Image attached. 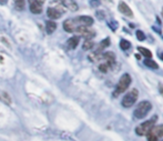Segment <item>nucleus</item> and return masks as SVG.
I'll use <instances>...</instances> for the list:
<instances>
[{
    "mask_svg": "<svg viewBox=\"0 0 163 141\" xmlns=\"http://www.w3.org/2000/svg\"><path fill=\"white\" fill-rule=\"evenodd\" d=\"M151 109H152L151 102L144 100V101L139 102V105L135 108L133 114H134V117L136 119H143V118H145L148 116V113L151 111Z\"/></svg>",
    "mask_w": 163,
    "mask_h": 141,
    "instance_id": "obj_1",
    "label": "nucleus"
},
{
    "mask_svg": "<svg viewBox=\"0 0 163 141\" xmlns=\"http://www.w3.org/2000/svg\"><path fill=\"white\" fill-rule=\"evenodd\" d=\"M131 84V77L129 73H124L123 76H121L120 80L118 82V85L115 87V90L113 92V97H118L122 92H124L129 88V86Z\"/></svg>",
    "mask_w": 163,
    "mask_h": 141,
    "instance_id": "obj_2",
    "label": "nucleus"
},
{
    "mask_svg": "<svg viewBox=\"0 0 163 141\" xmlns=\"http://www.w3.org/2000/svg\"><path fill=\"white\" fill-rule=\"evenodd\" d=\"M138 98H139V91H138V89H135V88L131 89V90L122 98V101H121L122 107H124V108H130V107H132L135 103V101L138 100Z\"/></svg>",
    "mask_w": 163,
    "mask_h": 141,
    "instance_id": "obj_3",
    "label": "nucleus"
},
{
    "mask_svg": "<svg viewBox=\"0 0 163 141\" xmlns=\"http://www.w3.org/2000/svg\"><path fill=\"white\" fill-rule=\"evenodd\" d=\"M154 123V120H148V121H144L143 123L139 125L138 127L135 128V133L138 136H147L150 132V130L153 128Z\"/></svg>",
    "mask_w": 163,
    "mask_h": 141,
    "instance_id": "obj_4",
    "label": "nucleus"
},
{
    "mask_svg": "<svg viewBox=\"0 0 163 141\" xmlns=\"http://www.w3.org/2000/svg\"><path fill=\"white\" fill-rule=\"evenodd\" d=\"M76 31H77L80 36L85 37L87 40H90L91 38H93V37L95 36V32L93 31L92 29H90L89 27H85V26H77Z\"/></svg>",
    "mask_w": 163,
    "mask_h": 141,
    "instance_id": "obj_5",
    "label": "nucleus"
},
{
    "mask_svg": "<svg viewBox=\"0 0 163 141\" xmlns=\"http://www.w3.org/2000/svg\"><path fill=\"white\" fill-rule=\"evenodd\" d=\"M74 22L76 25L78 26H85V27H89L93 23V19L89 16H80V17H77L74 19Z\"/></svg>",
    "mask_w": 163,
    "mask_h": 141,
    "instance_id": "obj_6",
    "label": "nucleus"
},
{
    "mask_svg": "<svg viewBox=\"0 0 163 141\" xmlns=\"http://www.w3.org/2000/svg\"><path fill=\"white\" fill-rule=\"evenodd\" d=\"M119 10H120V12H122V14H125V16H128V17H133L132 10L130 9V7H129L124 1H120V3H119Z\"/></svg>",
    "mask_w": 163,
    "mask_h": 141,
    "instance_id": "obj_7",
    "label": "nucleus"
},
{
    "mask_svg": "<svg viewBox=\"0 0 163 141\" xmlns=\"http://www.w3.org/2000/svg\"><path fill=\"white\" fill-rule=\"evenodd\" d=\"M76 28H77V25L72 19H68L63 22V29L67 32H73L76 31Z\"/></svg>",
    "mask_w": 163,
    "mask_h": 141,
    "instance_id": "obj_8",
    "label": "nucleus"
},
{
    "mask_svg": "<svg viewBox=\"0 0 163 141\" xmlns=\"http://www.w3.org/2000/svg\"><path fill=\"white\" fill-rule=\"evenodd\" d=\"M79 41H80V38L78 36H74V37H71L70 39L67 41V46L69 49H76L78 47Z\"/></svg>",
    "mask_w": 163,
    "mask_h": 141,
    "instance_id": "obj_9",
    "label": "nucleus"
},
{
    "mask_svg": "<svg viewBox=\"0 0 163 141\" xmlns=\"http://www.w3.org/2000/svg\"><path fill=\"white\" fill-rule=\"evenodd\" d=\"M47 14L51 19H59L61 17V12L58 9H55V8H49L47 10Z\"/></svg>",
    "mask_w": 163,
    "mask_h": 141,
    "instance_id": "obj_10",
    "label": "nucleus"
},
{
    "mask_svg": "<svg viewBox=\"0 0 163 141\" xmlns=\"http://www.w3.org/2000/svg\"><path fill=\"white\" fill-rule=\"evenodd\" d=\"M152 133L154 134L155 137H158L159 139L163 137V125H160V126H156V127H153L151 130H150Z\"/></svg>",
    "mask_w": 163,
    "mask_h": 141,
    "instance_id": "obj_11",
    "label": "nucleus"
},
{
    "mask_svg": "<svg viewBox=\"0 0 163 141\" xmlns=\"http://www.w3.org/2000/svg\"><path fill=\"white\" fill-rule=\"evenodd\" d=\"M30 11L32 14H39L42 12V6L39 5V3H35V2H31L30 3Z\"/></svg>",
    "mask_w": 163,
    "mask_h": 141,
    "instance_id": "obj_12",
    "label": "nucleus"
},
{
    "mask_svg": "<svg viewBox=\"0 0 163 141\" xmlns=\"http://www.w3.org/2000/svg\"><path fill=\"white\" fill-rule=\"evenodd\" d=\"M57 29V25H56V22L55 21H47V23H46V31L49 34V35H51L52 32H55V30Z\"/></svg>",
    "mask_w": 163,
    "mask_h": 141,
    "instance_id": "obj_13",
    "label": "nucleus"
},
{
    "mask_svg": "<svg viewBox=\"0 0 163 141\" xmlns=\"http://www.w3.org/2000/svg\"><path fill=\"white\" fill-rule=\"evenodd\" d=\"M144 64H145L148 68H151V69H158V68H159L158 64H156L155 61H153L151 58H147V59L144 60Z\"/></svg>",
    "mask_w": 163,
    "mask_h": 141,
    "instance_id": "obj_14",
    "label": "nucleus"
},
{
    "mask_svg": "<svg viewBox=\"0 0 163 141\" xmlns=\"http://www.w3.org/2000/svg\"><path fill=\"white\" fill-rule=\"evenodd\" d=\"M109 46H110V39H109V38H106L104 40H102V41L100 42V46H99V48H98L97 51L101 52L102 50H104L106 48H108Z\"/></svg>",
    "mask_w": 163,
    "mask_h": 141,
    "instance_id": "obj_15",
    "label": "nucleus"
},
{
    "mask_svg": "<svg viewBox=\"0 0 163 141\" xmlns=\"http://www.w3.org/2000/svg\"><path fill=\"white\" fill-rule=\"evenodd\" d=\"M138 50L142 53V56H144L145 58H151L152 57V53L149 49L147 48H143V47H138Z\"/></svg>",
    "mask_w": 163,
    "mask_h": 141,
    "instance_id": "obj_16",
    "label": "nucleus"
},
{
    "mask_svg": "<svg viewBox=\"0 0 163 141\" xmlns=\"http://www.w3.org/2000/svg\"><path fill=\"white\" fill-rule=\"evenodd\" d=\"M130 47H131V43L129 42L128 40H125V39H121L120 41V48L122 50H128L130 49Z\"/></svg>",
    "mask_w": 163,
    "mask_h": 141,
    "instance_id": "obj_17",
    "label": "nucleus"
},
{
    "mask_svg": "<svg viewBox=\"0 0 163 141\" xmlns=\"http://www.w3.org/2000/svg\"><path fill=\"white\" fill-rule=\"evenodd\" d=\"M93 46H94L93 41H91V40H85L83 46H82V48H83V50H90L93 48Z\"/></svg>",
    "mask_w": 163,
    "mask_h": 141,
    "instance_id": "obj_18",
    "label": "nucleus"
},
{
    "mask_svg": "<svg viewBox=\"0 0 163 141\" xmlns=\"http://www.w3.org/2000/svg\"><path fill=\"white\" fill-rule=\"evenodd\" d=\"M109 68H110V66L106 64V62H103V64H101L99 66L100 71H101V72H104V73L108 72V69H109Z\"/></svg>",
    "mask_w": 163,
    "mask_h": 141,
    "instance_id": "obj_19",
    "label": "nucleus"
},
{
    "mask_svg": "<svg viewBox=\"0 0 163 141\" xmlns=\"http://www.w3.org/2000/svg\"><path fill=\"white\" fill-rule=\"evenodd\" d=\"M67 6L70 8L71 10H77V9H78V6H77V5H76V2H74V1H72V0L67 2Z\"/></svg>",
    "mask_w": 163,
    "mask_h": 141,
    "instance_id": "obj_20",
    "label": "nucleus"
},
{
    "mask_svg": "<svg viewBox=\"0 0 163 141\" xmlns=\"http://www.w3.org/2000/svg\"><path fill=\"white\" fill-rule=\"evenodd\" d=\"M136 38H138V40H139V41H143V40H145V36H144V34H143L142 31H140V30H138V31H136Z\"/></svg>",
    "mask_w": 163,
    "mask_h": 141,
    "instance_id": "obj_21",
    "label": "nucleus"
},
{
    "mask_svg": "<svg viewBox=\"0 0 163 141\" xmlns=\"http://www.w3.org/2000/svg\"><path fill=\"white\" fill-rule=\"evenodd\" d=\"M147 137H148V141H159V138H158V137H155V136L152 133L151 131H150L149 133L147 134Z\"/></svg>",
    "mask_w": 163,
    "mask_h": 141,
    "instance_id": "obj_22",
    "label": "nucleus"
},
{
    "mask_svg": "<svg viewBox=\"0 0 163 141\" xmlns=\"http://www.w3.org/2000/svg\"><path fill=\"white\" fill-rule=\"evenodd\" d=\"M14 2H16L17 7L19 8L20 10H22L25 8V0H14Z\"/></svg>",
    "mask_w": 163,
    "mask_h": 141,
    "instance_id": "obj_23",
    "label": "nucleus"
},
{
    "mask_svg": "<svg viewBox=\"0 0 163 141\" xmlns=\"http://www.w3.org/2000/svg\"><path fill=\"white\" fill-rule=\"evenodd\" d=\"M1 99H2L3 101H6V103H8V105L11 103V99H10V97L8 96L7 93H5V92L1 94Z\"/></svg>",
    "mask_w": 163,
    "mask_h": 141,
    "instance_id": "obj_24",
    "label": "nucleus"
},
{
    "mask_svg": "<svg viewBox=\"0 0 163 141\" xmlns=\"http://www.w3.org/2000/svg\"><path fill=\"white\" fill-rule=\"evenodd\" d=\"M31 2H35V3H39V5H42L43 0H29V3Z\"/></svg>",
    "mask_w": 163,
    "mask_h": 141,
    "instance_id": "obj_25",
    "label": "nucleus"
},
{
    "mask_svg": "<svg viewBox=\"0 0 163 141\" xmlns=\"http://www.w3.org/2000/svg\"><path fill=\"white\" fill-rule=\"evenodd\" d=\"M99 0H91V6H94V7H97V6H99Z\"/></svg>",
    "mask_w": 163,
    "mask_h": 141,
    "instance_id": "obj_26",
    "label": "nucleus"
},
{
    "mask_svg": "<svg viewBox=\"0 0 163 141\" xmlns=\"http://www.w3.org/2000/svg\"><path fill=\"white\" fill-rule=\"evenodd\" d=\"M8 0H0V5H6Z\"/></svg>",
    "mask_w": 163,
    "mask_h": 141,
    "instance_id": "obj_27",
    "label": "nucleus"
},
{
    "mask_svg": "<svg viewBox=\"0 0 163 141\" xmlns=\"http://www.w3.org/2000/svg\"><path fill=\"white\" fill-rule=\"evenodd\" d=\"M57 1H59V2H61V3H64V2H65L64 0H57Z\"/></svg>",
    "mask_w": 163,
    "mask_h": 141,
    "instance_id": "obj_28",
    "label": "nucleus"
},
{
    "mask_svg": "<svg viewBox=\"0 0 163 141\" xmlns=\"http://www.w3.org/2000/svg\"><path fill=\"white\" fill-rule=\"evenodd\" d=\"M161 14H162V17H163V8H162V12H161Z\"/></svg>",
    "mask_w": 163,
    "mask_h": 141,
    "instance_id": "obj_29",
    "label": "nucleus"
}]
</instances>
